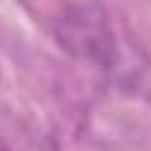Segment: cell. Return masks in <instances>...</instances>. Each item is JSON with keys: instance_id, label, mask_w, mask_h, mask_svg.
<instances>
[{"instance_id": "cell-1", "label": "cell", "mask_w": 151, "mask_h": 151, "mask_svg": "<svg viewBox=\"0 0 151 151\" xmlns=\"http://www.w3.org/2000/svg\"><path fill=\"white\" fill-rule=\"evenodd\" d=\"M0 151H3V148H0Z\"/></svg>"}]
</instances>
